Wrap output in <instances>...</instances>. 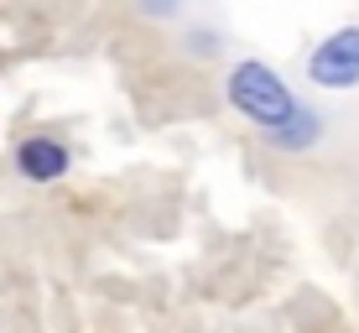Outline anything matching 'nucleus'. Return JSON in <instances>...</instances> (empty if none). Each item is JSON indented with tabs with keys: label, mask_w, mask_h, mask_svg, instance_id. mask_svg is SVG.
Wrapping results in <instances>:
<instances>
[{
	"label": "nucleus",
	"mask_w": 359,
	"mask_h": 333,
	"mask_svg": "<svg viewBox=\"0 0 359 333\" xmlns=\"http://www.w3.org/2000/svg\"><path fill=\"white\" fill-rule=\"evenodd\" d=\"M135 11H141L146 21H177L182 11H188V0H135Z\"/></svg>",
	"instance_id": "nucleus-5"
},
{
	"label": "nucleus",
	"mask_w": 359,
	"mask_h": 333,
	"mask_svg": "<svg viewBox=\"0 0 359 333\" xmlns=\"http://www.w3.org/2000/svg\"><path fill=\"white\" fill-rule=\"evenodd\" d=\"M219 89H224V104H229L255 135H261L271 151H281V156H307V151H318V146H323V135H328L323 109L307 104L302 94H297L292 83L266 63V57H240V63H229V73H224V83H219Z\"/></svg>",
	"instance_id": "nucleus-1"
},
{
	"label": "nucleus",
	"mask_w": 359,
	"mask_h": 333,
	"mask_svg": "<svg viewBox=\"0 0 359 333\" xmlns=\"http://www.w3.org/2000/svg\"><path fill=\"white\" fill-rule=\"evenodd\" d=\"M182 53L208 63V57L224 53V32H219V27H188V32H182Z\"/></svg>",
	"instance_id": "nucleus-4"
},
{
	"label": "nucleus",
	"mask_w": 359,
	"mask_h": 333,
	"mask_svg": "<svg viewBox=\"0 0 359 333\" xmlns=\"http://www.w3.org/2000/svg\"><path fill=\"white\" fill-rule=\"evenodd\" d=\"M11 167H16L21 182H36V188H47V182H63L73 172V146L63 141V135H21L16 141V156H11Z\"/></svg>",
	"instance_id": "nucleus-3"
},
{
	"label": "nucleus",
	"mask_w": 359,
	"mask_h": 333,
	"mask_svg": "<svg viewBox=\"0 0 359 333\" xmlns=\"http://www.w3.org/2000/svg\"><path fill=\"white\" fill-rule=\"evenodd\" d=\"M307 83L323 94H349L359 89V27H333L328 36H318L307 53Z\"/></svg>",
	"instance_id": "nucleus-2"
}]
</instances>
